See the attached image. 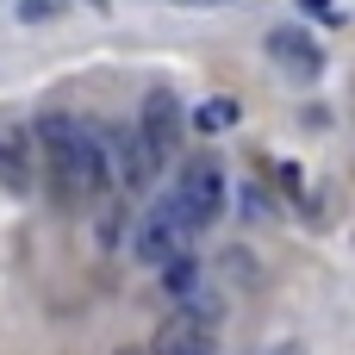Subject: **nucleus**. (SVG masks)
<instances>
[{"instance_id":"f257e3e1","label":"nucleus","mask_w":355,"mask_h":355,"mask_svg":"<svg viewBox=\"0 0 355 355\" xmlns=\"http://www.w3.org/2000/svg\"><path fill=\"white\" fill-rule=\"evenodd\" d=\"M37 144H44L50 193H56L62 212H75V206H87V200H100V193H119L106 137L87 131L81 119H69V112H44V119H37Z\"/></svg>"},{"instance_id":"f03ea898","label":"nucleus","mask_w":355,"mask_h":355,"mask_svg":"<svg viewBox=\"0 0 355 355\" xmlns=\"http://www.w3.org/2000/svg\"><path fill=\"white\" fill-rule=\"evenodd\" d=\"M168 193H175L181 218H187L193 231H206V225L218 218V206H225V168H218V156H187Z\"/></svg>"},{"instance_id":"7ed1b4c3","label":"nucleus","mask_w":355,"mask_h":355,"mask_svg":"<svg viewBox=\"0 0 355 355\" xmlns=\"http://www.w3.org/2000/svg\"><path fill=\"white\" fill-rule=\"evenodd\" d=\"M131 237H137L131 250H137V262H144V268H168V262H175V256H181V250H187V243L200 237V231H193V225L181 218L175 193H162V200L150 206V218H144V225H137Z\"/></svg>"},{"instance_id":"20e7f679","label":"nucleus","mask_w":355,"mask_h":355,"mask_svg":"<svg viewBox=\"0 0 355 355\" xmlns=\"http://www.w3.org/2000/svg\"><path fill=\"white\" fill-rule=\"evenodd\" d=\"M137 131H144V144H150V156H156V162H175V156H181V137H187V112H181L175 87H150V94H144Z\"/></svg>"},{"instance_id":"39448f33","label":"nucleus","mask_w":355,"mask_h":355,"mask_svg":"<svg viewBox=\"0 0 355 355\" xmlns=\"http://www.w3.org/2000/svg\"><path fill=\"white\" fill-rule=\"evenodd\" d=\"M106 156H112V175H119V193H144L156 181V156L144 144V131H106Z\"/></svg>"},{"instance_id":"423d86ee","label":"nucleus","mask_w":355,"mask_h":355,"mask_svg":"<svg viewBox=\"0 0 355 355\" xmlns=\"http://www.w3.org/2000/svg\"><path fill=\"white\" fill-rule=\"evenodd\" d=\"M156 355H218V324L181 306L156 324Z\"/></svg>"},{"instance_id":"0eeeda50","label":"nucleus","mask_w":355,"mask_h":355,"mask_svg":"<svg viewBox=\"0 0 355 355\" xmlns=\"http://www.w3.org/2000/svg\"><path fill=\"white\" fill-rule=\"evenodd\" d=\"M268 56H275L293 81H318V75H324V50H318V37H312L306 25H275V31H268Z\"/></svg>"},{"instance_id":"6e6552de","label":"nucleus","mask_w":355,"mask_h":355,"mask_svg":"<svg viewBox=\"0 0 355 355\" xmlns=\"http://www.w3.org/2000/svg\"><path fill=\"white\" fill-rule=\"evenodd\" d=\"M0 193H12V200L31 193V162H25V137L19 131H0Z\"/></svg>"},{"instance_id":"1a4fd4ad","label":"nucleus","mask_w":355,"mask_h":355,"mask_svg":"<svg viewBox=\"0 0 355 355\" xmlns=\"http://www.w3.org/2000/svg\"><path fill=\"white\" fill-rule=\"evenodd\" d=\"M243 112H237V100H200L193 112H187V125L200 131V137H212V131H231Z\"/></svg>"},{"instance_id":"9d476101","label":"nucleus","mask_w":355,"mask_h":355,"mask_svg":"<svg viewBox=\"0 0 355 355\" xmlns=\"http://www.w3.org/2000/svg\"><path fill=\"white\" fill-rule=\"evenodd\" d=\"M193 287H200V262H193V256L181 250V256H175V262L162 268V293H175V300H187Z\"/></svg>"},{"instance_id":"9b49d317","label":"nucleus","mask_w":355,"mask_h":355,"mask_svg":"<svg viewBox=\"0 0 355 355\" xmlns=\"http://www.w3.org/2000/svg\"><path fill=\"white\" fill-rule=\"evenodd\" d=\"M181 306H187V312H200V318H212V324H218V318H225V300H218V293H212V287H193V293H187V300H181Z\"/></svg>"},{"instance_id":"f8f14e48","label":"nucleus","mask_w":355,"mask_h":355,"mask_svg":"<svg viewBox=\"0 0 355 355\" xmlns=\"http://www.w3.org/2000/svg\"><path fill=\"white\" fill-rule=\"evenodd\" d=\"M237 206H243V218H256V225H268V218H275V200H268L262 187H243V200H237Z\"/></svg>"},{"instance_id":"ddd939ff","label":"nucleus","mask_w":355,"mask_h":355,"mask_svg":"<svg viewBox=\"0 0 355 355\" xmlns=\"http://www.w3.org/2000/svg\"><path fill=\"white\" fill-rule=\"evenodd\" d=\"M218 268H225V275H231V281H256V275H262V268H256V256H250V250H225V262H218Z\"/></svg>"},{"instance_id":"4468645a","label":"nucleus","mask_w":355,"mask_h":355,"mask_svg":"<svg viewBox=\"0 0 355 355\" xmlns=\"http://www.w3.org/2000/svg\"><path fill=\"white\" fill-rule=\"evenodd\" d=\"M119 237H125V218H119V206H106L100 212V250H119Z\"/></svg>"},{"instance_id":"2eb2a0df","label":"nucleus","mask_w":355,"mask_h":355,"mask_svg":"<svg viewBox=\"0 0 355 355\" xmlns=\"http://www.w3.org/2000/svg\"><path fill=\"white\" fill-rule=\"evenodd\" d=\"M62 0H19V19H56Z\"/></svg>"},{"instance_id":"dca6fc26","label":"nucleus","mask_w":355,"mask_h":355,"mask_svg":"<svg viewBox=\"0 0 355 355\" xmlns=\"http://www.w3.org/2000/svg\"><path fill=\"white\" fill-rule=\"evenodd\" d=\"M119 355H156V343H131V349H119Z\"/></svg>"},{"instance_id":"f3484780","label":"nucleus","mask_w":355,"mask_h":355,"mask_svg":"<svg viewBox=\"0 0 355 355\" xmlns=\"http://www.w3.org/2000/svg\"><path fill=\"white\" fill-rule=\"evenodd\" d=\"M175 6H225V0H175Z\"/></svg>"}]
</instances>
